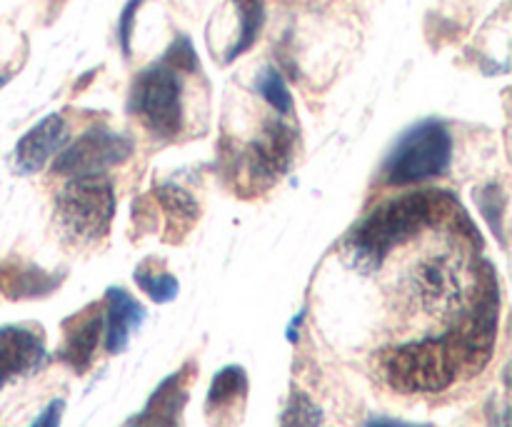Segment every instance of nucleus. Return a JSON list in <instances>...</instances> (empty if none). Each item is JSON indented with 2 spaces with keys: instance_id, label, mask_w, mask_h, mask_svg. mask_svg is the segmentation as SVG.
I'll use <instances>...</instances> for the list:
<instances>
[{
  "instance_id": "1",
  "label": "nucleus",
  "mask_w": 512,
  "mask_h": 427,
  "mask_svg": "<svg viewBox=\"0 0 512 427\" xmlns=\"http://www.w3.org/2000/svg\"><path fill=\"white\" fill-rule=\"evenodd\" d=\"M455 208V198L440 190H415L383 200L350 230L348 250L355 263L375 270L395 248L418 238L423 230L448 218Z\"/></svg>"
},
{
  "instance_id": "2",
  "label": "nucleus",
  "mask_w": 512,
  "mask_h": 427,
  "mask_svg": "<svg viewBox=\"0 0 512 427\" xmlns=\"http://www.w3.org/2000/svg\"><path fill=\"white\" fill-rule=\"evenodd\" d=\"M453 160V138L440 120H423L405 130L385 158L380 180L388 188H405L438 180Z\"/></svg>"
},
{
  "instance_id": "3",
  "label": "nucleus",
  "mask_w": 512,
  "mask_h": 427,
  "mask_svg": "<svg viewBox=\"0 0 512 427\" xmlns=\"http://www.w3.org/2000/svg\"><path fill=\"white\" fill-rule=\"evenodd\" d=\"M380 365L390 388L400 393H438L455 383L460 370L450 335L395 345L385 350Z\"/></svg>"
},
{
  "instance_id": "4",
  "label": "nucleus",
  "mask_w": 512,
  "mask_h": 427,
  "mask_svg": "<svg viewBox=\"0 0 512 427\" xmlns=\"http://www.w3.org/2000/svg\"><path fill=\"white\" fill-rule=\"evenodd\" d=\"M55 218L70 240L93 245L105 240L115 218V190L105 175L68 178L55 198Z\"/></svg>"
},
{
  "instance_id": "5",
  "label": "nucleus",
  "mask_w": 512,
  "mask_h": 427,
  "mask_svg": "<svg viewBox=\"0 0 512 427\" xmlns=\"http://www.w3.org/2000/svg\"><path fill=\"white\" fill-rule=\"evenodd\" d=\"M130 113L160 140L178 138L185 125L183 83L178 70L158 63L135 78L130 90Z\"/></svg>"
},
{
  "instance_id": "6",
  "label": "nucleus",
  "mask_w": 512,
  "mask_h": 427,
  "mask_svg": "<svg viewBox=\"0 0 512 427\" xmlns=\"http://www.w3.org/2000/svg\"><path fill=\"white\" fill-rule=\"evenodd\" d=\"M130 155H133V140L128 135L105 125H93L55 155L53 173L63 178L105 175L115 165H123Z\"/></svg>"
},
{
  "instance_id": "7",
  "label": "nucleus",
  "mask_w": 512,
  "mask_h": 427,
  "mask_svg": "<svg viewBox=\"0 0 512 427\" xmlns=\"http://www.w3.org/2000/svg\"><path fill=\"white\" fill-rule=\"evenodd\" d=\"M295 135L285 120H268L263 133L250 143L248 153L240 160V170L248 175L250 185L270 188L288 173L293 163Z\"/></svg>"
},
{
  "instance_id": "8",
  "label": "nucleus",
  "mask_w": 512,
  "mask_h": 427,
  "mask_svg": "<svg viewBox=\"0 0 512 427\" xmlns=\"http://www.w3.org/2000/svg\"><path fill=\"white\" fill-rule=\"evenodd\" d=\"M45 333L38 325H3L0 328V390L45 363Z\"/></svg>"
},
{
  "instance_id": "9",
  "label": "nucleus",
  "mask_w": 512,
  "mask_h": 427,
  "mask_svg": "<svg viewBox=\"0 0 512 427\" xmlns=\"http://www.w3.org/2000/svg\"><path fill=\"white\" fill-rule=\"evenodd\" d=\"M415 288L428 308H453L468 298L463 263L453 255H433L415 270Z\"/></svg>"
},
{
  "instance_id": "10",
  "label": "nucleus",
  "mask_w": 512,
  "mask_h": 427,
  "mask_svg": "<svg viewBox=\"0 0 512 427\" xmlns=\"http://www.w3.org/2000/svg\"><path fill=\"white\" fill-rule=\"evenodd\" d=\"M70 143L68 120L60 113L45 115L18 140L13 150V170L18 175L40 173Z\"/></svg>"
},
{
  "instance_id": "11",
  "label": "nucleus",
  "mask_w": 512,
  "mask_h": 427,
  "mask_svg": "<svg viewBox=\"0 0 512 427\" xmlns=\"http://www.w3.org/2000/svg\"><path fill=\"white\" fill-rule=\"evenodd\" d=\"M103 305H88L73 318L65 320L63 328V343L55 358L63 365H68L73 373L83 375L93 365L95 350H98L100 340H103Z\"/></svg>"
},
{
  "instance_id": "12",
  "label": "nucleus",
  "mask_w": 512,
  "mask_h": 427,
  "mask_svg": "<svg viewBox=\"0 0 512 427\" xmlns=\"http://www.w3.org/2000/svg\"><path fill=\"white\" fill-rule=\"evenodd\" d=\"M248 373L240 365H228L213 378L205 398V415L210 427H238L248 403Z\"/></svg>"
},
{
  "instance_id": "13",
  "label": "nucleus",
  "mask_w": 512,
  "mask_h": 427,
  "mask_svg": "<svg viewBox=\"0 0 512 427\" xmlns=\"http://www.w3.org/2000/svg\"><path fill=\"white\" fill-rule=\"evenodd\" d=\"M190 370L193 368L185 365L178 373L168 375L153 390L145 408L125 427H183V410L188 405V380L185 378Z\"/></svg>"
},
{
  "instance_id": "14",
  "label": "nucleus",
  "mask_w": 512,
  "mask_h": 427,
  "mask_svg": "<svg viewBox=\"0 0 512 427\" xmlns=\"http://www.w3.org/2000/svg\"><path fill=\"white\" fill-rule=\"evenodd\" d=\"M103 340L105 350L110 355L125 353L130 343V335L143 325L145 308L123 288H108L105 290V305H103Z\"/></svg>"
},
{
  "instance_id": "15",
  "label": "nucleus",
  "mask_w": 512,
  "mask_h": 427,
  "mask_svg": "<svg viewBox=\"0 0 512 427\" xmlns=\"http://www.w3.org/2000/svg\"><path fill=\"white\" fill-rule=\"evenodd\" d=\"M60 280L63 273L53 275L33 263H18V260L0 263V293L8 300L43 298L58 288Z\"/></svg>"
},
{
  "instance_id": "16",
  "label": "nucleus",
  "mask_w": 512,
  "mask_h": 427,
  "mask_svg": "<svg viewBox=\"0 0 512 427\" xmlns=\"http://www.w3.org/2000/svg\"><path fill=\"white\" fill-rule=\"evenodd\" d=\"M155 195H158V203L163 208L165 218H168L170 228H180V235L188 233L193 228V223L198 220L200 208H198V200L188 193L185 188L175 183H160L155 188Z\"/></svg>"
},
{
  "instance_id": "17",
  "label": "nucleus",
  "mask_w": 512,
  "mask_h": 427,
  "mask_svg": "<svg viewBox=\"0 0 512 427\" xmlns=\"http://www.w3.org/2000/svg\"><path fill=\"white\" fill-rule=\"evenodd\" d=\"M233 8L238 13V38H235V43H230L223 63H230V60L240 58L248 48H253L265 23L263 0H233Z\"/></svg>"
},
{
  "instance_id": "18",
  "label": "nucleus",
  "mask_w": 512,
  "mask_h": 427,
  "mask_svg": "<svg viewBox=\"0 0 512 427\" xmlns=\"http://www.w3.org/2000/svg\"><path fill=\"white\" fill-rule=\"evenodd\" d=\"M133 280L135 285L158 305L170 303V300L178 298V280H175V275L165 273V270H155L150 263L140 265L133 273Z\"/></svg>"
},
{
  "instance_id": "19",
  "label": "nucleus",
  "mask_w": 512,
  "mask_h": 427,
  "mask_svg": "<svg viewBox=\"0 0 512 427\" xmlns=\"http://www.w3.org/2000/svg\"><path fill=\"white\" fill-rule=\"evenodd\" d=\"M323 425V410L313 403L308 393L300 388H290L288 405L280 415V427H320Z\"/></svg>"
},
{
  "instance_id": "20",
  "label": "nucleus",
  "mask_w": 512,
  "mask_h": 427,
  "mask_svg": "<svg viewBox=\"0 0 512 427\" xmlns=\"http://www.w3.org/2000/svg\"><path fill=\"white\" fill-rule=\"evenodd\" d=\"M475 203H478L480 213L485 215L490 228L495 230L500 243H505V210H508V195H505V190L495 183L483 185V188L475 190Z\"/></svg>"
},
{
  "instance_id": "21",
  "label": "nucleus",
  "mask_w": 512,
  "mask_h": 427,
  "mask_svg": "<svg viewBox=\"0 0 512 427\" xmlns=\"http://www.w3.org/2000/svg\"><path fill=\"white\" fill-rule=\"evenodd\" d=\"M255 88H258L260 98H263L278 115H288L290 110H293V95H290L283 75H280L273 65H268V68L258 75Z\"/></svg>"
},
{
  "instance_id": "22",
  "label": "nucleus",
  "mask_w": 512,
  "mask_h": 427,
  "mask_svg": "<svg viewBox=\"0 0 512 427\" xmlns=\"http://www.w3.org/2000/svg\"><path fill=\"white\" fill-rule=\"evenodd\" d=\"M165 65H170V68L175 70H198V58H195V50L193 45H190V40L185 38V35H178L175 38V43L170 45L168 53H165Z\"/></svg>"
},
{
  "instance_id": "23",
  "label": "nucleus",
  "mask_w": 512,
  "mask_h": 427,
  "mask_svg": "<svg viewBox=\"0 0 512 427\" xmlns=\"http://www.w3.org/2000/svg\"><path fill=\"white\" fill-rule=\"evenodd\" d=\"M143 0H130L125 5L123 15H120V28H118V38H120V48H123V55L128 58L130 55V33H133V20H135V10Z\"/></svg>"
},
{
  "instance_id": "24",
  "label": "nucleus",
  "mask_w": 512,
  "mask_h": 427,
  "mask_svg": "<svg viewBox=\"0 0 512 427\" xmlns=\"http://www.w3.org/2000/svg\"><path fill=\"white\" fill-rule=\"evenodd\" d=\"M63 413H65V400H60V398L50 400V403L45 405L43 413L33 420V425L30 427H60Z\"/></svg>"
},
{
  "instance_id": "25",
  "label": "nucleus",
  "mask_w": 512,
  "mask_h": 427,
  "mask_svg": "<svg viewBox=\"0 0 512 427\" xmlns=\"http://www.w3.org/2000/svg\"><path fill=\"white\" fill-rule=\"evenodd\" d=\"M365 427H430V425H410L403 423V420H393V418H370Z\"/></svg>"
},
{
  "instance_id": "26",
  "label": "nucleus",
  "mask_w": 512,
  "mask_h": 427,
  "mask_svg": "<svg viewBox=\"0 0 512 427\" xmlns=\"http://www.w3.org/2000/svg\"><path fill=\"white\" fill-rule=\"evenodd\" d=\"M303 318H305V310H300V313L290 320V328H288L290 343H295V340H298V328H300V323H303Z\"/></svg>"
},
{
  "instance_id": "27",
  "label": "nucleus",
  "mask_w": 512,
  "mask_h": 427,
  "mask_svg": "<svg viewBox=\"0 0 512 427\" xmlns=\"http://www.w3.org/2000/svg\"><path fill=\"white\" fill-rule=\"evenodd\" d=\"M490 427H510L508 408H503L500 413H495V410H493V415H490Z\"/></svg>"
},
{
  "instance_id": "28",
  "label": "nucleus",
  "mask_w": 512,
  "mask_h": 427,
  "mask_svg": "<svg viewBox=\"0 0 512 427\" xmlns=\"http://www.w3.org/2000/svg\"><path fill=\"white\" fill-rule=\"evenodd\" d=\"M10 80V73H3V70H0V88H3L5 83H8Z\"/></svg>"
}]
</instances>
